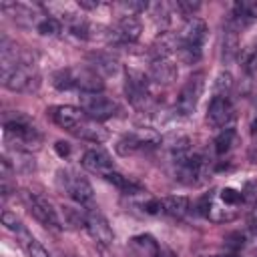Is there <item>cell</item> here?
<instances>
[{
  "label": "cell",
  "instance_id": "1",
  "mask_svg": "<svg viewBox=\"0 0 257 257\" xmlns=\"http://www.w3.org/2000/svg\"><path fill=\"white\" fill-rule=\"evenodd\" d=\"M4 139L12 143L18 151H36L42 145V135L36 124L22 112L14 116H4Z\"/></svg>",
  "mask_w": 257,
  "mask_h": 257
},
{
  "label": "cell",
  "instance_id": "2",
  "mask_svg": "<svg viewBox=\"0 0 257 257\" xmlns=\"http://www.w3.org/2000/svg\"><path fill=\"white\" fill-rule=\"evenodd\" d=\"M124 94L133 108L139 112H149L153 108L155 96H153V82L149 76H145L141 70H126L124 74Z\"/></svg>",
  "mask_w": 257,
  "mask_h": 257
},
{
  "label": "cell",
  "instance_id": "3",
  "mask_svg": "<svg viewBox=\"0 0 257 257\" xmlns=\"http://www.w3.org/2000/svg\"><path fill=\"white\" fill-rule=\"evenodd\" d=\"M56 183L60 187V191H64L74 203H78L84 209H94V191L92 185L78 173L68 171V169H60L56 173Z\"/></svg>",
  "mask_w": 257,
  "mask_h": 257
},
{
  "label": "cell",
  "instance_id": "4",
  "mask_svg": "<svg viewBox=\"0 0 257 257\" xmlns=\"http://www.w3.org/2000/svg\"><path fill=\"white\" fill-rule=\"evenodd\" d=\"M203 88H205V72H201V70L193 72L185 80V84L181 86V92L177 96V104H175V108L181 116H189L195 112V108L201 100Z\"/></svg>",
  "mask_w": 257,
  "mask_h": 257
},
{
  "label": "cell",
  "instance_id": "5",
  "mask_svg": "<svg viewBox=\"0 0 257 257\" xmlns=\"http://www.w3.org/2000/svg\"><path fill=\"white\" fill-rule=\"evenodd\" d=\"M161 143V137L151 128H141L135 133H126L116 141V153L120 157H131L137 153H145L155 149Z\"/></svg>",
  "mask_w": 257,
  "mask_h": 257
},
{
  "label": "cell",
  "instance_id": "6",
  "mask_svg": "<svg viewBox=\"0 0 257 257\" xmlns=\"http://www.w3.org/2000/svg\"><path fill=\"white\" fill-rule=\"evenodd\" d=\"M26 207H28L30 215L40 225H44L46 229H54V231L62 229V223H60V217H58L54 205L44 195H40V193H26Z\"/></svg>",
  "mask_w": 257,
  "mask_h": 257
},
{
  "label": "cell",
  "instance_id": "7",
  "mask_svg": "<svg viewBox=\"0 0 257 257\" xmlns=\"http://www.w3.org/2000/svg\"><path fill=\"white\" fill-rule=\"evenodd\" d=\"M80 108L84 110V114L96 122L106 120L110 116L116 114V102L108 96H104L102 92H94V94H80Z\"/></svg>",
  "mask_w": 257,
  "mask_h": 257
},
{
  "label": "cell",
  "instance_id": "8",
  "mask_svg": "<svg viewBox=\"0 0 257 257\" xmlns=\"http://www.w3.org/2000/svg\"><path fill=\"white\" fill-rule=\"evenodd\" d=\"M173 165H175V179L185 185H195L205 175V159L193 151L185 157L175 159Z\"/></svg>",
  "mask_w": 257,
  "mask_h": 257
},
{
  "label": "cell",
  "instance_id": "9",
  "mask_svg": "<svg viewBox=\"0 0 257 257\" xmlns=\"http://www.w3.org/2000/svg\"><path fill=\"white\" fill-rule=\"evenodd\" d=\"M48 112H50L52 122L70 135H74L88 118L80 106H72V104H58V106H52Z\"/></svg>",
  "mask_w": 257,
  "mask_h": 257
},
{
  "label": "cell",
  "instance_id": "10",
  "mask_svg": "<svg viewBox=\"0 0 257 257\" xmlns=\"http://www.w3.org/2000/svg\"><path fill=\"white\" fill-rule=\"evenodd\" d=\"M141 32H143V24L139 16H120L114 28L106 32V38L112 44H133L141 38Z\"/></svg>",
  "mask_w": 257,
  "mask_h": 257
},
{
  "label": "cell",
  "instance_id": "11",
  "mask_svg": "<svg viewBox=\"0 0 257 257\" xmlns=\"http://www.w3.org/2000/svg\"><path fill=\"white\" fill-rule=\"evenodd\" d=\"M233 118H235V108H233L231 98L211 96L209 106H207V120H209V124H213L215 128H227Z\"/></svg>",
  "mask_w": 257,
  "mask_h": 257
},
{
  "label": "cell",
  "instance_id": "12",
  "mask_svg": "<svg viewBox=\"0 0 257 257\" xmlns=\"http://www.w3.org/2000/svg\"><path fill=\"white\" fill-rule=\"evenodd\" d=\"M84 227H86L88 235L94 239V243H98V245H110L112 239H114V233H112L106 217L102 213H98L96 207L94 209H86V223H84Z\"/></svg>",
  "mask_w": 257,
  "mask_h": 257
},
{
  "label": "cell",
  "instance_id": "13",
  "mask_svg": "<svg viewBox=\"0 0 257 257\" xmlns=\"http://www.w3.org/2000/svg\"><path fill=\"white\" fill-rule=\"evenodd\" d=\"M80 165H82L88 173L98 175V177H102V179H104L108 173L114 171V165H112L108 153H104L102 149H88V151L82 155Z\"/></svg>",
  "mask_w": 257,
  "mask_h": 257
},
{
  "label": "cell",
  "instance_id": "14",
  "mask_svg": "<svg viewBox=\"0 0 257 257\" xmlns=\"http://www.w3.org/2000/svg\"><path fill=\"white\" fill-rule=\"evenodd\" d=\"M207 32H209V28H207L205 20L193 16V18H189V20L185 22V26H183L181 32L177 34V38H179L181 44H189V46L203 48V42H205V38H207Z\"/></svg>",
  "mask_w": 257,
  "mask_h": 257
},
{
  "label": "cell",
  "instance_id": "15",
  "mask_svg": "<svg viewBox=\"0 0 257 257\" xmlns=\"http://www.w3.org/2000/svg\"><path fill=\"white\" fill-rule=\"evenodd\" d=\"M257 20V2L251 0H241L235 2L231 8V18H229V26H233L237 32L247 28L249 24H253Z\"/></svg>",
  "mask_w": 257,
  "mask_h": 257
},
{
  "label": "cell",
  "instance_id": "16",
  "mask_svg": "<svg viewBox=\"0 0 257 257\" xmlns=\"http://www.w3.org/2000/svg\"><path fill=\"white\" fill-rule=\"evenodd\" d=\"M177 64L171 58H153L149 80L153 82V86H167L177 78Z\"/></svg>",
  "mask_w": 257,
  "mask_h": 257
},
{
  "label": "cell",
  "instance_id": "17",
  "mask_svg": "<svg viewBox=\"0 0 257 257\" xmlns=\"http://www.w3.org/2000/svg\"><path fill=\"white\" fill-rule=\"evenodd\" d=\"M128 251L133 257H161L163 249L151 235H137L128 241Z\"/></svg>",
  "mask_w": 257,
  "mask_h": 257
},
{
  "label": "cell",
  "instance_id": "18",
  "mask_svg": "<svg viewBox=\"0 0 257 257\" xmlns=\"http://www.w3.org/2000/svg\"><path fill=\"white\" fill-rule=\"evenodd\" d=\"M88 66L94 72H98L100 76H110L118 70V60L104 50H96V52L88 54Z\"/></svg>",
  "mask_w": 257,
  "mask_h": 257
},
{
  "label": "cell",
  "instance_id": "19",
  "mask_svg": "<svg viewBox=\"0 0 257 257\" xmlns=\"http://www.w3.org/2000/svg\"><path fill=\"white\" fill-rule=\"evenodd\" d=\"M104 181H108L110 185H114V187H116L120 193H124V195H137V193H143V185H141L137 179L126 177V175L118 173L116 169H114L112 173H108V175L104 177Z\"/></svg>",
  "mask_w": 257,
  "mask_h": 257
},
{
  "label": "cell",
  "instance_id": "20",
  "mask_svg": "<svg viewBox=\"0 0 257 257\" xmlns=\"http://www.w3.org/2000/svg\"><path fill=\"white\" fill-rule=\"evenodd\" d=\"M189 211H191V203H189V199L183 197V195H171V197H165V199H163V213L169 215V217L181 219V217H185Z\"/></svg>",
  "mask_w": 257,
  "mask_h": 257
},
{
  "label": "cell",
  "instance_id": "21",
  "mask_svg": "<svg viewBox=\"0 0 257 257\" xmlns=\"http://www.w3.org/2000/svg\"><path fill=\"white\" fill-rule=\"evenodd\" d=\"M239 54V34L233 26H225V34H223V60L229 62Z\"/></svg>",
  "mask_w": 257,
  "mask_h": 257
},
{
  "label": "cell",
  "instance_id": "22",
  "mask_svg": "<svg viewBox=\"0 0 257 257\" xmlns=\"http://www.w3.org/2000/svg\"><path fill=\"white\" fill-rule=\"evenodd\" d=\"M235 139H237V133H235V128H233V126L221 128V133H219V135L215 137V141H213L215 153H217L219 157L227 155V153L233 149V145H235Z\"/></svg>",
  "mask_w": 257,
  "mask_h": 257
},
{
  "label": "cell",
  "instance_id": "23",
  "mask_svg": "<svg viewBox=\"0 0 257 257\" xmlns=\"http://www.w3.org/2000/svg\"><path fill=\"white\" fill-rule=\"evenodd\" d=\"M18 237H20V243H22V247L26 249V255H28V257H50V253L40 245V241H38L36 237H32L26 229H22V231L18 233Z\"/></svg>",
  "mask_w": 257,
  "mask_h": 257
},
{
  "label": "cell",
  "instance_id": "24",
  "mask_svg": "<svg viewBox=\"0 0 257 257\" xmlns=\"http://www.w3.org/2000/svg\"><path fill=\"white\" fill-rule=\"evenodd\" d=\"M231 92H233V76L229 70H223L217 74V78L213 82V96L231 98Z\"/></svg>",
  "mask_w": 257,
  "mask_h": 257
},
{
  "label": "cell",
  "instance_id": "25",
  "mask_svg": "<svg viewBox=\"0 0 257 257\" xmlns=\"http://www.w3.org/2000/svg\"><path fill=\"white\" fill-rule=\"evenodd\" d=\"M36 30L42 36H58L62 32V20L54 18V16H44L40 20V24L36 26Z\"/></svg>",
  "mask_w": 257,
  "mask_h": 257
},
{
  "label": "cell",
  "instance_id": "26",
  "mask_svg": "<svg viewBox=\"0 0 257 257\" xmlns=\"http://www.w3.org/2000/svg\"><path fill=\"white\" fill-rule=\"evenodd\" d=\"M243 193L241 191H237V189H233V187H223L221 191H219V203H223L225 207H229V209H233V207H239L241 205V201H243Z\"/></svg>",
  "mask_w": 257,
  "mask_h": 257
},
{
  "label": "cell",
  "instance_id": "27",
  "mask_svg": "<svg viewBox=\"0 0 257 257\" xmlns=\"http://www.w3.org/2000/svg\"><path fill=\"white\" fill-rule=\"evenodd\" d=\"M241 64H243V70H245L247 74H251V72H257V44L249 46V48L243 52Z\"/></svg>",
  "mask_w": 257,
  "mask_h": 257
},
{
  "label": "cell",
  "instance_id": "28",
  "mask_svg": "<svg viewBox=\"0 0 257 257\" xmlns=\"http://www.w3.org/2000/svg\"><path fill=\"white\" fill-rule=\"evenodd\" d=\"M2 223L6 225V229H10V231H14V233H20V231L24 229L22 221H20L14 213H10V211H4V213H2Z\"/></svg>",
  "mask_w": 257,
  "mask_h": 257
},
{
  "label": "cell",
  "instance_id": "29",
  "mask_svg": "<svg viewBox=\"0 0 257 257\" xmlns=\"http://www.w3.org/2000/svg\"><path fill=\"white\" fill-rule=\"evenodd\" d=\"M175 8H177L179 12H183L185 16L193 18V12H197V10L201 8V4H199V2H189V0H179V2L175 4Z\"/></svg>",
  "mask_w": 257,
  "mask_h": 257
},
{
  "label": "cell",
  "instance_id": "30",
  "mask_svg": "<svg viewBox=\"0 0 257 257\" xmlns=\"http://www.w3.org/2000/svg\"><path fill=\"white\" fill-rule=\"evenodd\" d=\"M227 247L233 249V251H239L243 247V235L241 233H231L227 237Z\"/></svg>",
  "mask_w": 257,
  "mask_h": 257
},
{
  "label": "cell",
  "instance_id": "31",
  "mask_svg": "<svg viewBox=\"0 0 257 257\" xmlns=\"http://www.w3.org/2000/svg\"><path fill=\"white\" fill-rule=\"evenodd\" d=\"M251 157L257 159V118L251 124Z\"/></svg>",
  "mask_w": 257,
  "mask_h": 257
},
{
  "label": "cell",
  "instance_id": "32",
  "mask_svg": "<svg viewBox=\"0 0 257 257\" xmlns=\"http://www.w3.org/2000/svg\"><path fill=\"white\" fill-rule=\"evenodd\" d=\"M100 6L98 0H78V8L80 10H96Z\"/></svg>",
  "mask_w": 257,
  "mask_h": 257
},
{
  "label": "cell",
  "instance_id": "33",
  "mask_svg": "<svg viewBox=\"0 0 257 257\" xmlns=\"http://www.w3.org/2000/svg\"><path fill=\"white\" fill-rule=\"evenodd\" d=\"M54 149H56V153H58L60 157H68V153H70V147H68V143H64V141H58V143L54 145Z\"/></svg>",
  "mask_w": 257,
  "mask_h": 257
}]
</instances>
